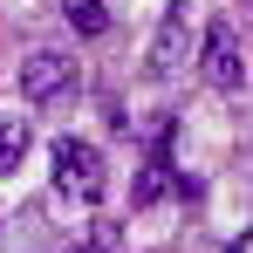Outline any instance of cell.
<instances>
[{"label":"cell","instance_id":"3","mask_svg":"<svg viewBox=\"0 0 253 253\" xmlns=\"http://www.w3.org/2000/svg\"><path fill=\"white\" fill-rule=\"evenodd\" d=\"M62 89H76V62H69V55L42 48V55L21 62V96H28V103H55Z\"/></svg>","mask_w":253,"mask_h":253},{"label":"cell","instance_id":"5","mask_svg":"<svg viewBox=\"0 0 253 253\" xmlns=\"http://www.w3.org/2000/svg\"><path fill=\"white\" fill-rule=\"evenodd\" d=\"M62 14H69V28L76 35H110V0H62Z\"/></svg>","mask_w":253,"mask_h":253},{"label":"cell","instance_id":"2","mask_svg":"<svg viewBox=\"0 0 253 253\" xmlns=\"http://www.w3.org/2000/svg\"><path fill=\"white\" fill-rule=\"evenodd\" d=\"M199 62H206V83H212V89H240V83H247L240 35H233V21H226V14H219V21L206 28V55H199Z\"/></svg>","mask_w":253,"mask_h":253},{"label":"cell","instance_id":"1","mask_svg":"<svg viewBox=\"0 0 253 253\" xmlns=\"http://www.w3.org/2000/svg\"><path fill=\"white\" fill-rule=\"evenodd\" d=\"M55 192L76 199V206H103V192H110V165H103V151L83 144V137H62V144H55Z\"/></svg>","mask_w":253,"mask_h":253},{"label":"cell","instance_id":"4","mask_svg":"<svg viewBox=\"0 0 253 253\" xmlns=\"http://www.w3.org/2000/svg\"><path fill=\"white\" fill-rule=\"evenodd\" d=\"M178 55H185V14L171 7L165 21H158V35H151V48H144V69H151V76H171Z\"/></svg>","mask_w":253,"mask_h":253},{"label":"cell","instance_id":"8","mask_svg":"<svg viewBox=\"0 0 253 253\" xmlns=\"http://www.w3.org/2000/svg\"><path fill=\"white\" fill-rule=\"evenodd\" d=\"M247 7H253V0H247Z\"/></svg>","mask_w":253,"mask_h":253},{"label":"cell","instance_id":"7","mask_svg":"<svg viewBox=\"0 0 253 253\" xmlns=\"http://www.w3.org/2000/svg\"><path fill=\"white\" fill-rule=\"evenodd\" d=\"M165 151H151V165H144V178H137V206H151V199H165Z\"/></svg>","mask_w":253,"mask_h":253},{"label":"cell","instance_id":"6","mask_svg":"<svg viewBox=\"0 0 253 253\" xmlns=\"http://www.w3.org/2000/svg\"><path fill=\"white\" fill-rule=\"evenodd\" d=\"M21 158H28V124L21 117H0V178H14Z\"/></svg>","mask_w":253,"mask_h":253}]
</instances>
